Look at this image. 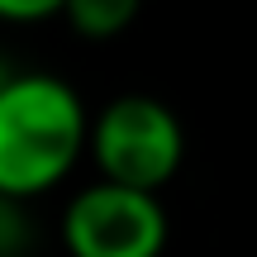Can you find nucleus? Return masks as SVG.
<instances>
[{"label": "nucleus", "instance_id": "4", "mask_svg": "<svg viewBox=\"0 0 257 257\" xmlns=\"http://www.w3.org/2000/svg\"><path fill=\"white\" fill-rule=\"evenodd\" d=\"M134 15H138L134 0H62V19L81 38H91V43H105V38L124 34L134 24Z\"/></svg>", "mask_w": 257, "mask_h": 257}, {"label": "nucleus", "instance_id": "1", "mask_svg": "<svg viewBox=\"0 0 257 257\" xmlns=\"http://www.w3.org/2000/svg\"><path fill=\"white\" fill-rule=\"evenodd\" d=\"M86 105L62 76L0 81V200H29L67 181L86 153Z\"/></svg>", "mask_w": 257, "mask_h": 257}, {"label": "nucleus", "instance_id": "5", "mask_svg": "<svg viewBox=\"0 0 257 257\" xmlns=\"http://www.w3.org/2000/svg\"><path fill=\"white\" fill-rule=\"evenodd\" d=\"M62 19V0H0V24H43Z\"/></svg>", "mask_w": 257, "mask_h": 257}, {"label": "nucleus", "instance_id": "3", "mask_svg": "<svg viewBox=\"0 0 257 257\" xmlns=\"http://www.w3.org/2000/svg\"><path fill=\"white\" fill-rule=\"evenodd\" d=\"M62 248L72 257H162L167 210L157 195L95 181L67 200Z\"/></svg>", "mask_w": 257, "mask_h": 257}, {"label": "nucleus", "instance_id": "2", "mask_svg": "<svg viewBox=\"0 0 257 257\" xmlns=\"http://www.w3.org/2000/svg\"><path fill=\"white\" fill-rule=\"evenodd\" d=\"M86 153L105 186L157 195L186 162L181 119L153 95H119L86 119Z\"/></svg>", "mask_w": 257, "mask_h": 257}]
</instances>
